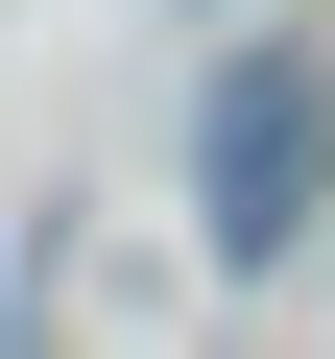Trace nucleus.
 Segmentation results:
<instances>
[{
	"instance_id": "f257e3e1",
	"label": "nucleus",
	"mask_w": 335,
	"mask_h": 359,
	"mask_svg": "<svg viewBox=\"0 0 335 359\" xmlns=\"http://www.w3.org/2000/svg\"><path fill=\"white\" fill-rule=\"evenodd\" d=\"M311 192H335V96H311V48H240L216 120H192V216H216V264H287Z\"/></svg>"
}]
</instances>
